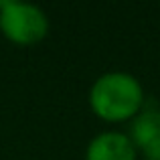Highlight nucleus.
<instances>
[{"mask_svg":"<svg viewBox=\"0 0 160 160\" xmlns=\"http://www.w3.org/2000/svg\"><path fill=\"white\" fill-rule=\"evenodd\" d=\"M89 108L99 120L109 124L134 120L144 108V89L134 75L109 71L93 81L89 89Z\"/></svg>","mask_w":160,"mask_h":160,"instance_id":"obj_1","label":"nucleus"},{"mask_svg":"<svg viewBox=\"0 0 160 160\" xmlns=\"http://www.w3.org/2000/svg\"><path fill=\"white\" fill-rule=\"evenodd\" d=\"M49 16L41 6L16 0L0 2V32L12 45H37L49 35Z\"/></svg>","mask_w":160,"mask_h":160,"instance_id":"obj_2","label":"nucleus"},{"mask_svg":"<svg viewBox=\"0 0 160 160\" xmlns=\"http://www.w3.org/2000/svg\"><path fill=\"white\" fill-rule=\"evenodd\" d=\"M138 150L128 134L102 132L89 140L85 148V160H136Z\"/></svg>","mask_w":160,"mask_h":160,"instance_id":"obj_3","label":"nucleus"},{"mask_svg":"<svg viewBox=\"0 0 160 160\" xmlns=\"http://www.w3.org/2000/svg\"><path fill=\"white\" fill-rule=\"evenodd\" d=\"M130 140L134 142L136 150L146 146L148 142L160 138V108L156 106H144L138 112V116L132 120L130 126Z\"/></svg>","mask_w":160,"mask_h":160,"instance_id":"obj_4","label":"nucleus"},{"mask_svg":"<svg viewBox=\"0 0 160 160\" xmlns=\"http://www.w3.org/2000/svg\"><path fill=\"white\" fill-rule=\"evenodd\" d=\"M140 152L144 156V160H160V138L148 142L146 146H142Z\"/></svg>","mask_w":160,"mask_h":160,"instance_id":"obj_5","label":"nucleus"}]
</instances>
